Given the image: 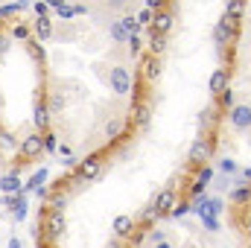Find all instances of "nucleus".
Returning a JSON list of instances; mask_svg holds the SVG:
<instances>
[{
    "label": "nucleus",
    "mask_w": 251,
    "mask_h": 248,
    "mask_svg": "<svg viewBox=\"0 0 251 248\" xmlns=\"http://www.w3.org/2000/svg\"><path fill=\"white\" fill-rule=\"evenodd\" d=\"M173 207H176V190H173V187H167V190H161V193L155 196L152 210H155L158 216H167V213H173Z\"/></svg>",
    "instance_id": "6"
},
{
    "label": "nucleus",
    "mask_w": 251,
    "mask_h": 248,
    "mask_svg": "<svg viewBox=\"0 0 251 248\" xmlns=\"http://www.w3.org/2000/svg\"><path fill=\"white\" fill-rule=\"evenodd\" d=\"M32 123H35V128L38 131H44L47 128V123H50V111H47V105H35V114H32Z\"/></svg>",
    "instance_id": "17"
},
{
    "label": "nucleus",
    "mask_w": 251,
    "mask_h": 248,
    "mask_svg": "<svg viewBox=\"0 0 251 248\" xmlns=\"http://www.w3.org/2000/svg\"><path fill=\"white\" fill-rule=\"evenodd\" d=\"M143 76H146L149 82H155V79L161 76V62H158V56L149 53V56L143 59Z\"/></svg>",
    "instance_id": "16"
},
{
    "label": "nucleus",
    "mask_w": 251,
    "mask_h": 248,
    "mask_svg": "<svg viewBox=\"0 0 251 248\" xmlns=\"http://www.w3.org/2000/svg\"><path fill=\"white\" fill-rule=\"evenodd\" d=\"M108 35H111V38H114L117 44H126V41H128V35H126V29L120 26V21H111V24H108Z\"/></svg>",
    "instance_id": "21"
},
{
    "label": "nucleus",
    "mask_w": 251,
    "mask_h": 248,
    "mask_svg": "<svg viewBox=\"0 0 251 248\" xmlns=\"http://www.w3.org/2000/svg\"><path fill=\"white\" fill-rule=\"evenodd\" d=\"M105 248H123V240H117V237H114V240H111Z\"/></svg>",
    "instance_id": "41"
},
{
    "label": "nucleus",
    "mask_w": 251,
    "mask_h": 248,
    "mask_svg": "<svg viewBox=\"0 0 251 248\" xmlns=\"http://www.w3.org/2000/svg\"><path fill=\"white\" fill-rule=\"evenodd\" d=\"M44 178H47V173L41 170L38 175H32V178H29V184H26V190H32V193H38V190H41V184H44Z\"/></svg>",
    "instance_id": "25"
},
{
    "label": "nucleus",
    "mask_w": 251,
    "mask_h": 248,
    "mask_svg": "<svg viewBox=\"0 0 251 248\" xmlns=\"http://www.w3.org/2000/svg\"><path fill=\"white\" fill-rule=\"evenodd\" d=\"M243 175H246V178H249V181H251V170H246V173H243Z\"/></svg>",
    "instance_id": "45"
},
{
    "label": "nucleus",
    "mask_w": 251,
    "mask_h": 248,
    "mask_svg": "<svg viewBox=\"0 0 251 248\" xmlns=\"http://www.w3.org/2000/svg\"><path fill=\"white\" fill-rule=\"evenodd\" d=\"M53 207H59V210H64V204H67V198L64 196H53V201H50Z\"/></svg>",
    "instance_id": "38"
},
{
    "label": "nucleus",
    "mask_w": 251,
    "mask_h": 248,
    "mask_svg": "<svg viewBox=\"0 0 251 248\" xmlns=\"http://www.w3.org/2000/svg\"><path fill=\"white\" fill-rule=\"evenodd\" d=\"M228 82H231V73L225 70V67H219V70H213L210 73V82H207V91L213 94V97H219L225 88H228Z\"/></svg>",
    "instance_id": "9"
},
{
    "label": "nucleus",
    "mask_w": 251,
    "mask_h": 248,
    "mask_svg": "<svg viewBox=\"0 0 251 248\" xmlns=\"http://www.w3.org/2000/svg\"><path fill=\"white\" fill-rule=\"evenodd\" d=\"M0 190H3L6 196L21 193V178H18V173H6V175H0Z\"/></svg>",
    "instance_id": "15"
},
{
    "label": "nucleus",
    "mask_w": 251,
    "mask_h": 248,
    "mask_svg": "<svg viewBox=\"0 0 251 248\" xmlns=\"http://www.w3.org/2000/svg\"><path fill=\"white\" fill-rule=\"evenodd\" d=\"M158 240H167V231H149V243H158Z\"/></svg>",
    "instance_id": "37"
},
{
    "label": "nucleus",
    "mask_w": 251,
    "mask_h": 248,
    "mask_svg": "<svg viewBox=\"0 0 251 248\" xmlns=\"http://www.w3.org/2000/svg\"><path fill=\"white\" fill-rule=\"evenodd\" d=\"M173 24H176V18H173V12H155L152 15V32H158V35H167L170 29H173Z\"/></svg>",
    "instance_id": "11"
},
{
    "label": "nucleus",
    "mask_w": 251,
    "mask_h": 248,
    "mask_svg": "<svg viewBox=\"0 0 251 248\" xmlns=\"http://www.w3.org/2000/svg\"><path fill=\"white\" fill-rule=\"evenodd\" d=\"M228 125H231L234 131H240V134L251 131V105L249 102L231 105V111H228Z\"/></svg>",
    "instance_id": "2"
},
{
    "label": "nucleus",
    "mask_w": 251,
    "mask_h": 248,
    "mask_svg": "<svg viewBox=\"0 0 251 248\" xmlns=\"http://www.w3.org/2000/svg\"><path fill=\"white\" fill-rule=\"evenodd\" d=\"M126 44H128L131 56H137V53H140V38H137V35H128V41H126Z\"/></svg>",
    "instance_id": "30"
},
{
    "label": "nucleus",
    "mask_w": 251,
    "mask_h": 248,
    "mask_svg": "<svg viewBox=\"0 0 251 248\" xmlns=\"http://www.w3.org/2000/svg\"><path fill=\"white\" fill-rule=\"evenodd\" d=\"M56 15H59V18H73L76 12H73V6H67V3H62V6L56 9Z\"/></svg>",
    "instance_id": "32"
},
{
    "label": "nucleus",
    "mask_w": 251,
    "mask_h": 248,
    "mask_svg": "<svg viewBox=\"0 0 251 248\" xmlns=\"http://www.w3.org/2000/svg\"><path fill=\"white\" fill-rule=\"evenodd\" d=\"M120 128H123L120 120H111V123L105 125V134H108V137H117V134H120Z\"/></svg>",
    "instance_id": "28"
},
{
    "label": "nucleus",
    "mask_w": 251,
    "mask_h": 248,
    "mask_svg": "<svg viewBox=\"0 0 251 248\" xmlns=\"http://www.w3.org/2000/svg\"><path fill=\"white\" fill-rule=\"evenodd\" d=\"M56 149H59L56 137H53V134H44V152H56Z\"/></svg>",
    "instance_id": "31"
},
{
    "label": "nucleus",
    "mask_w": 251,
    "mask_h": 248,
    "mask_svg": "<svg viewBox=\"0 0 251 248\" xmlns=\"http://www.w3.org/2000/svg\"><path fill=\"white\" fill-rule=\"evenodd\" d=\"M164 3H167V0H146V9H152V12H161V9H164Z\"/></svg>",
    "instance_id": "36"
},
{
    "label": "nucleus",
    "mask_w": 251,
    "mask_h": 248,
    "mask_svg": "<svg viewBox=\"0 0 251 248\" xmlns=\"http://www.w3.org/2000/svg\"><path fill=\"white\" fill-rule=\"evenodd\" d=\"M146 248H176V243H173V240L167 237V240H158V243H149Z\"/></svg>",
    "instance_id": "34"
},
{
    "label": "nucleus",
    "mask_w": 251,
    "mask_h": 248,
    "mask_svg": "<svg viewBox=\"0 0 251 248\" xmlns=\"http://www.w3.org/2000/svg\"><path fill=\"white\" fill-rule=\"evenodd\" d=\"M100 3H102V6H105L108 12H120V15H126V12H128V3H131V0H100Z\"/></svg>",
    "instance_id": "23"
},
{
    "label": "nucleus",
    "mask_w": 251,
    "mask_h": 248,
    "mask_svg": "<svg viewBox=\"0 0 251 248\" xmlns=\"http://www.w3.org/2000/svg\"><path fill=\"white\" fill-rule=\"evenodd\" d=\"M134 216L131 213H120V216H114V222H111V231H114V237L117 240H128L131 234H134Z\"/></svg>",
    "instance_id": "7"
},
{
    "label": "nucleus",
    "mask_w": 251,
    "mask_h": 248,
    "mask_svg": "<svg viewBox=\"0 0 251 248\" xmlns=\"http://www.w3.org/2000/svg\"><path fill=\"white\" fill-rule=\"evenodd\" d=\"M64 228H67V222H64V210L50 207V210H47V222H44V237H47V240H59V237L64 234Z\"/></svg>",
    "instance_id": "3"
},
{
    "label": "nucleus",
    "mask_w": 251,
    "mask_h": 248,
    "mask_svg": "<svg viewBox=\"0 0 251 248\" xmlns=\"http://www.w3.org/2000/svg\"><path fill=\"white\" fill-rule=\"evenodd\" d=\"M9 248H24V246H21V240H18V237H12V240H9Z\"/></svg>",
    "instance_id": "43"
},
{
    "label": "nucleus",
    "mask_w": 251,
    "mask_h": 248,
    "mask_svg": "<svg viewBox=\"0 0 251 248\" xmlns=\"http://www.w3.org/2000/svg\"><path fill=\"white\" fill-rule=\"evenodd\" d=\"M76 175L82 178V181H97L100 175H102V161L94 155V158H88V161H82L79 167H76Z\"/></svg>",
    "instance_id": "5"
},
{
    "label": "nucleus",
    "mask_w": 251,
    "mask_h": 248,
    "mask_svg": "<svg viewBox=\"0 0 251 248\" xmlns=\"http://www.w3.org/2000/svg\"><path fill=\"white\" fill-rule=\"evenodd\" d=\"M225 3H228V0H225Z\"/></svg>",
    "instance_id": "46"
},
{
    "label": "nucleus",
    "mask_w": 251,
    "mask_h": 248,
    "mask_svg": "<svg viewBox=\"0 0 251 248\" xmlns=\"http://www.w3.org/2000/svg\"><path fill=\"white\" fill-rule=\"evenodd\" d=\"M243 15H246V0H228V3H225V18H228L231 24H240Z\"/></svg>",
    "instance_id": "12"
},
{
    "label": "nucleus",
    "mask_w": 251,
    "mask_h": 248,
    "mask_svg": "<svg viewBox=\"0 0 251 248\" xmlns=\"http://www.w3.org/2000/svg\"><path fill=\"white\" fill-rule=\"evenodd\" d=\"M231 201H234V204H249L251 201V184L249 187H234V190H231Z\"/></svg>",
    "instance_id": "20"
},
{
    "label": "nucleus",
    "mask_w": 251,
    "mask_h": 248,
    "mask_svg": "<svg viewBox=\"0 0 251 248\" xmlns=\"http://www.w3.org/2000/svg\"><path fill=\"white\" fill-rule=\"evenodd\" d=\"M44 3H47V6H50V9H59V6H62L64 0H44Z\"/></svg>",
    "instance_id": "42"
},
{
    "label": "nucleus",
    "mask_w": 251,
    "mask_h": 248,
    "mask_svg": "<svg viewBox=\"0 0 251 248\" xmlns=\"http://www.w3.org/2000/svg\"><path fill=\"white\" fill-rule=\"evenodd\" d=\"M149 117H152L149 105H137V108H134V123L140 125V128H146V125H149Z\"/></svg>",
    "instance_id": "22"
},
{
    "label": "nucleus",
    "mask_w": 251,
    "mask_h": 248,
    "mask_svg": "<svg viewBox=\"0 0 251 248\" xmlns=\"http://www.w3.org/2000/svg\"><path fill=\"white\" fill-rule=\"evenodd\" d=\"M219 173H225V175H231V173H237V164H234L231 158H222V161H219Z\"/></svg>",
    "instance_id": "27"
},
{
    "label": "nucleus",
    "mask_w": 251,
    "mask_h": 248,
    "mask_svg": "<svg viewBox=\"0 0 251 248\" xmlns=\"http://www.w3.org/2000/svg\"><path fill=\"white\" fill-rule=\"evenodd\" d=\"M35 35H38V41H50V38H53V21H50V15H38V21H35Z\"/></svg>",
    "instance_id": "13"
},
{
    "label": "nucleus",
    "mask_w": 251,
    "mask_h": 248,
    "mask_svg": "<svg viewBox=\"0 0 251 248\" xmlns=\"http://www.w3.org/2000/svg\"><path fill=\"white\" fill-rule=\"evenodd\" d=\"M29 3L26 0H15V3H9V6H3L0 9V15H12V12H21V9H26Z\"/></svg>",
    "instance_id": "26"
},
{
    "label": "nucleus",
    "mask_w": 251,
    "mask_h": 248,
    "mask_svg": "<svg viewBox=\"0 0 251 248\" xmlns=\"http://www.w3.org/2000/svg\"><path fill=\"white\" fill-rule=\"evenodd\" d=\"M108 88H111V94L126 97V94L131 91V70L123 67V64L111 67V70H108Z\"/></svg>",
    "instance_id": "1"
},
{
    "label": "nucleus",
    "mask_w": 251,
    "mask_h": 248,
    "mask_svg": "<svg viewBox=\"0 0 251 248\" xmlns=\"http://www.w3.org/2000/svg\"><path fill=\"white\" fill-rule=\"evenodd\" d=\"M164 50H167V35L152 32V38H149V53H152V56H161Z\"/></svg>",
    "instance_id": "19"
},
{
    "label": "nucleus",
    "mask_w": 251,
    "mask_h": 248,
    "mask_svg": "<svg viewBox=\"0 0 251 248\" xmlns=\"http://www.w3.org/2000/svg\"><path fill=\"white\" fill-rule=\"evenodd\" d=\"M12 38L24 41V38H29V29H26V26H15V29H12Z\"/></svg>",
    "instance_id": "33"
},
{
    "label": "nucleus",
    "mask_w": 251,
    "mask_h": 248,
    "mask_svg": "<svg viewBox=\"0 0 251 248\" xmlns=\"http://www.w3.org/2000/svg\"><path fill=\"white\" fill-rule=\"evenodd\" d=\"M207 158H210V140H196L187 152V161L190 164H207Z\"/></svg>",
    "instance_id": "10"
},
{
    "label": "nucleus",
    "mask_w": 251,
    "mask_h": 248,
    "mask_svg": "<svg viewBox=\"0 0 251 248\" xmlns=\"http://www.w3.org/2000/svg\"><path fill=\"white\" fill-rule=\"evenodd\" d=\"M152 15H155L152 9H143V12L137 15V24H140V26H146V24H152Z\"/></svg>",
    "instance_id": "29"
},
{
    "label": "nucleus",
    "mask_w": 251,
    "mask_h": 248,
    "mask_svg": "<svg viewBox=\"0 0 251 248\" xmlns=\"http://www.w3.org/2000/svg\"><path fill=\"white\" fill-rule=\"evenodd\" d=\"M47 12H50V6H47L44 0H41V3H35V15H47Z\"/></svg>",
    "instance_id": "39"
},
{
    "label": "nucleus",
    "mask_w": 251,
    "mask_h": 248,
    "mask_svg": "<svg viewBox=\"0 0 251 248\" xmlns=\"http://www.w3.org/2000/svg\"><path fill=\"white\" fill-rule=\"evenodd\" d=\"M62 105H64V99H62V97H53V102H50V108H53V111H59Z\"/></svg>",
    "instance_id": "40"
},
{
    "label": "nucleus",
    "mask_w": 251,
    "mask_h": 248,
    "mask_svg": "<svg viewBox=\"0 0 251 248\" xmlns=\"http://www.w3.org/2000/svg\"><path fill=\"white\" fill-rule=\"evenodd\" d=\"M120 26L126 29V35H137V32L143 29V26L137 24V18H134V15H128V12H126L123 18H120Z\"/></svg>",
    "instance_id": "18"
},
{
    "label": "nucleus",
    "mask_w": 251,
    "mask_h": 248,
    "mask_svg": "<svg viewBox=\"0 0 251 248\" xmlns=\"http://www.w3.org/2000/svg\"><path fill=\"white\" fill-rule=\"evenodd\" d=\"M9 207H12V219H15V222H21V219L26 216V198H24V193L9 196Z\"/></svg>",
    "instance_id": "14"
},
{
    "label": "nucleus",
    "mask_w": 251,
    "mask_h": 248,
    "mask_svg": "<svg viewBox=\"0 0 251 248\" xmlns=\"http://www.w3.org/2000/svg\"><path fill=\"white\" fill-rule=\"evenodd\" d=\"M219 102H222V105H231V102H234V94H231V91L225 88V91L219 94Z\"/></svg>",
    "instance_id": "35"
},
{
    "label": "nucleus",
    "mask_w": 251,
    "mask_h": 248,
    "mask_svg": "<svg viewBox=\"0 0 251 248\" xmlns=\"http://www.w3.org/2000/svg\"><path fill=\"white\" fill-rule=\"evenodd\" d=\"M246 231H249V237H251V210L246 213Z\"/></svg>",
    "instance_id": "44"
},
{
    "label": "nucleus",
    "mask_w": 251,
    "mask_h": 248,
    "mask_svg": "<svg viewBox=\"0 0 251 248\" xmlns=\"http://www.w3.org/2000/svg\"><path fill=\"white\" fill-rule=\"evenodd\" d=\"M44 152V131H32L21 140V155L24 158H35Z\"/></svg>",
    "instance_id": "4"
},
{
    "label": "nucleus",
    "mask_w": 251,
    "mask_h": 248,
    "mask_svg": "<svg viewBox=\"0 0 251 248\" xmlns=\"http://www.w3.org/2000/svg\"><path fill=\"white\" fill-rule=\"evenodd\" d=\"M15 146H18V140H15V137H12V134L6 131V128H0V149H6V152H12Z\"/></svg>",
    "instance_id": "24"
},
{
    "label": "nucleus",
    "mask_w": 251,
    "mask_h": 248,
    "mask_svg": "<svg viewBox=\"0 0 251 248\" xmlns=\"http://www.w3.org/2000/svg\"><path fill=\"white\" fill-rule=\"evenodd\" d=\"M234 35H237V24H231V21L222 15V21L213 26V44H216V47H222V44H228Z\"/></svg>",
    "instance_id": "8"
}]
</instances>
